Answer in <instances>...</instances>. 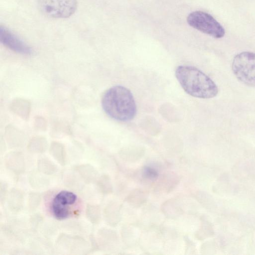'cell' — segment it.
Returning <instances> with one entry per match:
<instances>
[{
    "label": "cell",
    "instance_id": "1",
    "mask_svg": "<svg viewBox=\"0 0 255 255\" xmlns=\"http://www.w3.org/2000/svg\"><path fill=\"white\" fill-rule=\"evenodd\" d=\"M101 104L106 114L117 121H129L136 114V104L132 93L122 86H115L107 90L102 96Z\"/></svg>",
    "mask_w": 255,
    "mask_h": 255
},
{
    "label": "cell",
    "instance_id": "2",
    "mask_svg": "<svg viewBox=\"0 0 255 255\" xmlns=\"http://www.w3.org/2000/svg\"><path fill=\"white\" fill-rule=\"evenodd\" d=\"M175 76L183 90L191 96L210 99L218 93V88L214 81L194 67L179 66L176 69Z\"/></svg>",
    "mask_w": 255,
    "mask_h": 255
},
{
    "label": "cell",
    "instance_id": "3",
    "mask_svg": "<svg viewBox=\"0 0 255 255\" xmlns=\"http://www.w3.org/2000/svg\"><path fill=\"white\" fill-rule=\"evenodd\" d=\"M232 68L236 78L245 85L255 87V53L245 51L236 55Z\"/></svg>",
    "mask_w": 255,
    "mask_h": 255
},
{
    "label": "cell",
    "instance_id": "4",
    "mask_svg": "<svg viewBox=\"0 0 255 255\" xmlns=\"http://www.w3.org/2000/svg\"><path fill=\"white\" fill-rule=\"evenodd\" d=\"M187 21L192 27L215 38H221L225 35L224 27L207 12L202 11L192 12L188 15Z\"/></svg>",
    "mask_w": 255,
    "mask_h": 255
},
{
    "label": "cell",
    "instance_id": "5",
    "mask_svg": "<svg viewBox=\"0 0 255 255\" xmlns=\"http://www.w3.org/2000/svg\"><path fill=\"white\" fill-rule=\"evenodd\" d=\"M38 7L44 15L53 18H65L76 10L77 0H36Z\"/></svg>",
    "mask_w": 255,
    "mask_h": 255
},
{
    "label": "cell",
    "instance_id": "6",
    "mask_svg": "<svg viewBox=\"0 0 255 255\" xmlns=\"http://www.w3.org/2000/svg\"><path fill=\"white\" fill-rule=\"evenodd\" d=\"M77 198V195L70 191L63 190L58 193L51 203V210L55 218L63 220L68 218Z\"/></svg>",
    "mask_w": 255,
    "mask_h": 255
},
{
    "label": "cell",
    "instance_id": "7",
    "mask_svg": "<svg viewBox=\"0 0 255 255\" xmlns=\"http://www.w3.org/2000/svg\"><path fill=\"white\" fill-rule=\"evenodd\" d=\"M0 42L7 48L18 53L29 55L32 51L22 40L5 26L0 27Z\"/></svg>",
    "mask_w": 255,
    "mask_h": 255
},
{
    "label": "cell",
    "instance_id": "8",
    "mask_svg": "<svg viewBox=\"0 0 255 255\" xmlns=\"http://www.w3.org/2000/svg\"><path fill=\"white\" fill-rule=\"evenodd\" d=\"M146 194L142 190H136L131 193L128 197V201L134 206H139L146 200Z\"/></svg>",
    "mask_w": 255,
    "mask_h": 255
},
{
    "label": "cell",
    "instance_id": "9",
    "mask_svg": "<svg viewBox=\"0 0 255 255\" xmlns=\"http://www.w3.org/2000/svg\"><path fill=\"white\" fill-rule=\"evenodd\" d=\"M39 170L46 174H52L56 171V166L52 161L42 160L38 162Z\"/></svg>",
    "mask_w": 255,
    "mask_h": 255
},
{
    "label": "cell",
    "instance_id": "10",
    "mask_svg": "<svg viewBox=\"0 0 255 255\" xmlns=\"http://www.w3.org/2000/svg\"><path fill=\"white\" fill-rule=\"evenodd\" d=\"M86 214L87 218L91 222L96 223L98 222L100 215L98 207L95 206H89L87 208Z\"/></svg>",
    "mask_w": 255,
    "mask_h": 255
},
{
    "label": "cell",
    "instance_id": "11",
    "mask_svg": "<svg viewBox=\"0 0 255 255\" xmlns=\"http://www.w3.org/2000/svg\"><path fill=\"white\" fill-rule=\"evenodd\" d=\"M143 176L145 178L153 180L157 177L158 173L153 168L150 167H145L143 170Z\"/></svg>",
    "mask_w": 255,
    "mask_h": 255
}]
</instances>
